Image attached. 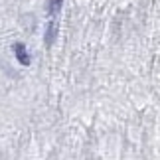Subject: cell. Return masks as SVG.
I'll use <instances>...</instances> for the list:
<instances>
[{"label": "cell", "mask_w": 160, "mask_h": 160, "mask_svg": "<svg viewBox=\"0 0 160 160\" xmlns=\"http://www.w3.org/2000/svg\"><path fill=\"white\" fill-rule=\"evenodd\" d=\"M14 53H16V59L20 61L22 65H30V63H32L30 53H28L26 48H24V44H14Z\"/></svg>", "instance_id": "obj_1"}, {"label": "cell", "mask_w": 160, "mask_h": 160, "mask_svg": "<svg viewBox=\"0 0 160 160\" xmlns=\"http://www.w3.org/2000/svg\"><path fill=\"white\" fill-rule=\"evenodd\" d=\"M55 34H58V28H55V24H53V22H50V24H48V32H46V46H48V48L53 44Z\"/></svg>", "instance_id": "obj_2"}, {"label": "cell", "mask_w": 160, "mask_h": 160, "mask_svg": "<svg viewBox=\"0 0 160 160\" xmlns=\"http://www.w3.org/2000/svg\"><path fill=\"white\" fill-rule=\"evenodd\" d=\"M61 6H63V0H50L48 2V10H50V14H58L61 10Z\"/></svg>", "instance_id": "obj_3"}]
</instances>
